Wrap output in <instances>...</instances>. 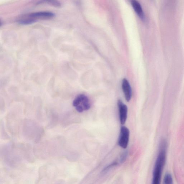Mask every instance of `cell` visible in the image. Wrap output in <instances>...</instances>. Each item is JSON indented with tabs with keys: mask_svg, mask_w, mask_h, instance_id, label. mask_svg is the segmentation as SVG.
Returning a JSON list of instances; mask_svg holds the SVG:
<instances>
[{
	"mask_svg": "<svg viewBox=\"0 0 184 184\" xmlns=\"http://www.w3.org/2000/svg\"><path fill=\"white\" fill-rule=\"evenodd\" d=\"M167 144L164 141L161 142L160 149L154 165L152 184H160L161 177L166 160Z\"/></svg>",
	"mask_w": 184,
	"mask_h": 184,
	"instance_id": "6da1fadb",
	"label": "cell"
},
{
	"mask_svg": "<svg viewBox=\"0 0 184 184\" xmlns=\"http://www.w3.org/2000/svg\"><path fill=\"white\" fill-rule=\"evenodd\" d=\"M72 104L76 111L80 113L88 110L91 107L89 99L87 96L83 94L78 95L76 96L74 99Z\"/></svg>",
	"mask_w": 184,
	"mask_h": 184,
	"instance_id": "7a4b0ae2",
	"label": "cell"
},
{
	"mask_svg": "<svg viewBox=\"0 0 184 184\" xmlns=\"http://www.w3.org/2000/svg\"><path fill=\"white\" fill-rule=\"evenodd\" d=\"M25 15L36 22L38 20H48L54 17L55 14L50 12L43 11L34 12Z\"/></svg>",
	"mask_w": 184,
	"mask_h": 184,
	"instance_id": "3957f363",
	"label": "cell"
},
{
	"mask_svg": "<svg viewBox=\"0 0 184 184\" xmlns=\"http://www.w3.org/2000/svg\"><path fill=\"white\" fill-rule=\"evenodd\" d=\"M130 137V131L125 126L121 127L118 139V145L124 149L127 148L129 144Z\"/></svg>",
	"mask_w": 184,
	"mask_h": 184,
	"instance_id": "277c9868",
	"label": "cell"
},
{
	"mask_svg": "<svg viewBox=\"0 0 184 184\" xmlns=\"http://www.w3.org/2000/svg\"><path fill=\"white\" fill-rule=\"evenodd\" d=\"M118 106L119 109L120 121L121 125H124L127 119V107L121 100H119L118 101Z\"/></svg>",
	"mask_w": 184,
	"mask_h": 184,
	"instance_id": "5b68a950",
	"label": "cell"
},
{
	"mask_svg": "<svg viewBox=\"0 0 184 184\" xmlns=\"http://www.w3.org/2000/svg\"><path fill=\"white\" fill-rule=\"evenodd\" d=\"M122 86L126 100L129 102L131 99L132 90L129 81L126 78L123 79Z\"/></svg>",
	"mask_w": 184,
	"mask_h": 184,
	"instance_id": "8992f818",
	"label": "cell"
},
{
	"mask_svg": "<svg viewBox=\"0 0 184 184\" xmlns=\"http://www.w3.org/2000/svg\"><path fill=\"white\" fill-rule=\"evenodd\" d=\"M131 4L133 9L139 17L142 20L144 19V14L141 6L137 1H133L131 2Z\"/></svg>",
	"mask_w": 184,
	"mask_h": 184,
	"instance_id": "52a82bcc",
	"label": "cell"
},
{
	"mask_svg": "<svg viewBox=\"0 0 184 184\" xmlns=\"http://www.w3.org/2000/svg\"><path fill=\"white\" fill-rule=\"evenodd\" d=\"M47 4L56 7H60L62 6V4L60 2L56 1H41L37 3V4Z\"/></svg>",
	"mask_w": 184,
	"mask_h": 184,
	"instance_id": "ba28073f",
	"label": "cell"
},
{
	"mask_svg": "<svg viewBox=\"0 0 184 184\" xmlns=\"http://www.w3.org/2000/svg\"><path fill=\"white\" fill-rule=\"evenodd\" d=\"M164 182L165 184H173V178L170 174L167 173L165 175Z\"/></svg>",
	"mask_w": 184,
	"mask_h": 184,
	"instance_id": "9c48e42d",
	"label": "cell"
},
{
	"mask_svg": "<svg viewBox=\"0 0 184 184\" xmlns=\"http://www.w3.org/2000/svg\"><path fill=\"white\" fill-rule=\"evenodd\" d=\"M127 152H125L123 153L121 155L120 159V162L121 163H123L126 162L127 160Z\"/></svg>",
	"mask_w": 184,
	"mask_h": 184,
	"instance_id": "30bf717a",
	"label": "cell"
},
{
	"mask_svg": "<svg viewBox=\"0 0 184 184\" xmlns=\"http://www.w3.org/2000/svg\"><path fill=\"white\" fill-rule=\"evenodd\" d=\"M118 164V163L117 162H113L112 163H111V164H109V165H108V166L105 167V168L103 169V172H105V171L109 170V169L112 168V167L116 166V165H117Z\"/></svg>",
	"mask_w": 184,
	"mask_h": 184,
	"instance_id": "8fae6325",
	"label": "cell"
}]
</instances>
